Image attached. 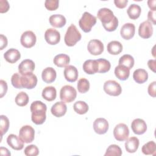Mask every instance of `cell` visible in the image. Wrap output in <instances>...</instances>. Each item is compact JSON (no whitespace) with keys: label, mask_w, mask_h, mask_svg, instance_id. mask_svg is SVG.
I'll use <instances>...</instances> for the list:
<instances>
[{"label":"cell","mask_w":156,"mask_h":156,"mask_svg":"<svg viewBox=\"0 0 156 156\" xmlns=\"http://www.w3.org/2000/svg\"><path fill=\"white\" fill-rule=\"evenodd\" d=\"M96 23V18L90 13L85 12L83 13L81 18L79 21V24L80 29L85 33L90 32L91 28Z\"/></svg>","instance_id":"5"},{"label":"cell","mask_w":156,"mask_h":156,"mask_svg":"<svg viewBox=\"0 0 156 156\" xmlns=\"http://www.w3.org/2000/svg\"><path fill=\"white\" fill-rule=\"evenodd\" d=\"M7 46V38L3 34L0 35V49L2 50Z\"/></svg>","instance_id":"46"},{"label":"cell","mask_w":156,"mask_h":156,"mask_svg":"<svg viewBox=\"0 0 156 156\" xmlns=\"http://www.w3.org/2000/svg\"><path fill=\"white\" fill-rule=\"evenodd\" d=\"M73 108L77 113L79 115H83L88 112L89 107L85 102L78 101L74 104Z\"/></svg>","instance_id":"34"},{"label":"cell","mask_w":156,"mask_h":156,"mask_svg":"<svg viewBox=\"0 0 156 156\" xmlns=\"http://www.w3.org/2000/svg\"><path fill=\"white\" fill-rule=\"evenodd\" d=\"M63 74L65 79L69 82H76L79 76L77 68L73 65H68L65 67Z\"/></svg>","instance_id":"19"},{"label":"cell","mask_w":156,"mask_h":156,"mask_svg":"<svg viewBox=\"0 0 156 156\" xmlns=\"http://www.w3.org/2000/svg\"><path fill=\"white\" fill-rule=\"evenodd\" d=\"M10 8V5L6 0H0V13L7 12Z\"/></svg>","instance_id":"42"},{"label":"cell","mask_w":156,"mask_h":156,"mask_svg":"<svg viewBox=\"0 0 156 156\" xmlns=\"http://www.w3.org/2000/svg\"><path fill=\"white\" fill-rule=\"evenodd\" d=\"M77 96L76 89L69 85L62 87L60 91V99L64 102L69 103L75 100Z\"/></svg>","instance_id":"6"},{"label":"cell","mask_w":156,"mask_h":156,"mask_svg":"<svg viewBox=\"0 0 156 156\" xmlns=\"http://www.w3.org/2000/svg\"><path fill=\"white\" fill-rule=\"evenodd\" d=\"M11 82L12 85L18 89H32L37 84V77L32 73L26 75L16 73L12 75Z\"/></svg>","instance_id":"1"},{"label":"cell","mask_w":156,"mask_h":156,"mask_svg":"<svg viewBox=\"0 0 156 156\" xmlns=\"http://www.w3.org/2000/svg\"><path fill=\"white\" fill-rule=\"evenodd\" d=\"M98 63L96 60H87L83 64V69L88 74H94L98 73Z\"/></svg>","instance_id":"21"},{"label":"cell","mask_w":156,"mask_h":156,"mask_svg":"<svg viewBox=\"0 0 156 156\" xmlns=\"http://www.w3.org/2000/svg\"><path fill=\"white\" fill-rule=\"evenodd\" d=\"M4 57L7 62L15 63L20 58L21 54L18 49L10 48L4 53Z\"/></svg>","instance_id":"23"},{"label":"cell","mask_w":156,"mask_h":156,"mask_svg":"<svg viewBox=\"0 0 156 156\" xmlns=\"http://www.w3.org/2000/svg\"><path fill=\"white\" fill-rule=\"evenodd\" d=\"M155 87H156V82L154 81L153 82L149 84L147 88V91L149 94L153 98L155 97Z\"/></svg>","instance_id":"44"},{"label":"cell","mask_w":156,"mask_h":156,"mask_svg":"<svg viewBox=\"0 0 156 156\" xmlns=\"http://www.w3.org/2000/svg\"><path fill=\"white\" fill-rule=\"evenodd\" d=\"M147 19L149 21H151V23H153L154 25L156 24V21H155V11H152L149 10L147 14Z\"/></svg>","instance_id":"47"},{"label":"cell","mask_w":156,"mask_h":156,"mask_svg":"<svg viewBox=\"0 0 156 156\" xmlns=\"http://www.w3.org/2000/svg\"><path fill=\"white\" fill-rule=\"evenodd\" d=\"M133 78L136 83L141 84L147 80L148 73L144 69L139 68L133 72Z\"/></svg>","instance_id":"27"},{"label":"cell","mask_w":156,"mask_h":156,"mask_svg":"<svg viewBox=\"0 0 156 156\" xmlns=\"http://www.w3.org/2000/svg\"><path fill=\"white\" fill-rule=\"evenodd\" d=\"M108 122L105 118H98L93 122V129L94 132L99 134H105L108 129Z\"/></svg>","instance_id":"14"},{"label":"cell","mask_w":156,"mask_h":156,"mask_svg":"<svg viewBox=\"0 0 156 156\" xmlns=\"http://www.w3.org/2000/svg\"><path fill=\"white\" fill-rule=\"evenodd\" d=\"M20 138L25 143H29L34 141L35 138V130L29 125H25L21 127L19 132Z\"/></svg>","instance_id":"9"},{"label":"cell","mask_w":156,"mask_h":156,"mask_svg":"<svg viewBox=\"0 0 156 156\" xmlns=\"http://www.w3.org/2000/svg\"><path fill=\"white\" fill-rule=\"evenodd\" d=\"M147 65L148 67L151 70H152L153 72L155 73V66H156V61L155 59L154 60H149L147 62Z\"/></svg>","instance_id":"48"},{"label":"cell","mask_w":156,"mask_h":156,"mask_svg":"<svg viewBox=\"0 0 156 156\" xmlns=\"http://www.w3.org/2000/svg\"><path fill=\"white\" fill-rule=\"evenodd\" d=\"M140 141L138 138L135 136H132L126 140L125 142V148L127 152L129 153L135 152L139 147Z\"/></svg>","instance_id":"25"},{"label":"cell","mask_w":156,"mask_h":156,"mask_svg":"<svg viewBox=\"0 0 156 156\" xmlns=\"http://www.w3.org/2000/svg\"><path fill=\"white\" fill-rule=\"evenodd\" d=\"M135 32V26L133 24L127 23L124 24L121 28L120 34L124 40H129L133 37Z\"/></svg>","instance_id":"17"},{"label":"cell","mask_w":156,"mask_h":156,"mask_svg":"<svg viewBox=\"0 0 156 156\" xmlns=\"http://www.w3.org/2000/svg\"><path fill=\"white\" fill-rule=\"evenodd\" d=\"M122 155L121 149L116 144H111L110 145L104 154L105 156L109 155H115V156H120Z\"/></svg>","instance_id":"38"},{"label":"cell","mask_w":156,"mask_h":156,"mask_svg":"<svg viewBox=\"0 0 156 156\" xmlns=\"http://www.w3.org/2000/svg\"><path fill=\"white\" fill-rule=\"evenodd\" d=\"M142 152L145 155H155L156 154V144L154 141H150L144 144L141 148Z\"/></svg>","instance_id":"32"},{"label":"cell","mask_w":156,"mask_h":156,"mask_svg":"<svg viewBox=\"0 0 156 156\" xmlns=\"http://www.w3.org/2000/svg\"><path fill=\"white\" fill-rule=\"evenodd\" d=\"M97 16L107 31H115L118 27V20L110 9L105 7L100 9L97 13Z\"/></svg>","instance_id":"2"},{"label":"cell","mask_w":156,"mask_h":156,"mask_svg":"<svg viewBox=\"0 0 156 156\" xmlns=\"http://www.w3.org/2000/svg\"><path fill=\"white\" fill-rule=\"evenodd\" d=\"M30 107L32 122L37 125L43 124L46 118V105L40 101H35L31 104Z\"/></svg>","instance_id":"3"},{"label":"cell","mask_w":156,"mask_h":156,"mask_svg":"<svg viewBox=\"0 0 156 156\" xmlns=\"http://www.w3.org/2000/svg\"><path fill=\"white\" fill-rule=\"evenodd\" d=\"M155 0H149L147 1V5L150 8L151 10L152 11H155L156 7H155Z\"/></svg>","instance_id":"49"},{"label":"cell","mask_w":156,"mask_h":156,"mask_svg":"<svg viewBox=\"0 0 156 156\" xmlns=\"http://www.w3.org/2000/svg\"><path fill=\"white\" fill-rule=\"evenodd\" d=\"M98 63V73H105L108 72L111 68L110 62L105 58H99L96 60Z\"/></svg>","instance_id":"36"},{"label":"cell","mask_w":156,"mask_h":156,"mask_svg":"<svg viewBox=\"0 0 156 156\" xmlns=\"http://www.w3.org/2000/svg\"><path fill=\"white\" fill-rule=\"evenodd\" d=\"M141 9L140 6L136 4H131L127 10V13L129 17L132 20H136L140 16Z\"/></svg>","instance_id":"31"},{"label":"cell","mask_w":156,"mask_h":156,"mask_svg":"<svg viewBox=\"0 0 156 156\" xmlns=\"http://www.w3.org/2000/svg\"><path fill=\"white\" fill-rule=\"evenodd\" d=\"M131 129L135 134L142 135L147 130V124L143 119L136 118L132 122Z\"/></svg>","instance_id":"16"},{"label":"cell","mask_w":156,"mask_h":156,"mask_svg":"<svg viewBox=\"0 0 156 156\" xmlns=\"http://www.w3.org/2000/svg\"><path fill=\"white\" fill-rule=\"evenodd\" d=\"M7 143L10 147L16 151L21 150L24 147V141L15 134H10L7 136Z\"/></svg>","instance_id":"18"},{"label":"cell","mask_w":156,"mask_h":156,"mask_svg":"<svg viewBox=\"0 0 156 156\" xmlns=\"http://www.w3.org/2000/svg\"><path fill=\"white\" fill-rule=\"evenodd\" d=\"M57 96V91L54 87H46L42 91V97L48 101H54Z\"/></svg>","instance_id":"30"},{"label":"cell","mask_w":156,"mask_h":156,"mask_svg":"<svg viewBox=\"0 0 156 156\" xmlns=\"http://www.w3.org/2000/svg\"><path fill=\"white\" fill-rule=\"evenodd\" d=\"M29 99V96L24 91H21L16 96L15 101L18 106L24 107L28 104Z\"/></svg>","instance_id":"35"},{"label":"cell","mask_w":156,"mask_h":156,"mask_svg":"<svg viewBox=\"0 0 156 156\" xmlns=\"http://www.w3.org/2000/svg\"><path fill=\"white\" fill-rule=\"evenodd\" d=\"M53 62L55 65L59 68L66 67L70 62V58L66 54H60L54 57Z\"/></svg>","instance_id":"28"},{"label":"cell","mask_w":156,"mask_h":156,"mask_svg":"<svg viewBox=\"0 0 156 156\" xmlns=\"http://www.w3.org/2000/svg\"><path fill=\"white\" fill-rule=\"evenodd\" d=\"M104 91L110 96H118L122 92V88L120 84L115 80H108L104 84Z\"/></svg>","instance_id":"7"},{"label":"cell","mask_w":156,"mask_h":156,"mask_svg":"<svg viewBox=\"0 0 156 156\" xmlns=\"http://www.w3.org/2000/svg\"><path fill=\"white\" fill-rule=\"evenodd\" d=\"M0 118H1L0 132H1V136L2 138L3 135L7 132L9 128L10 123H9V120L6 116L2 115L0 116Z\"/></svg>","instance_id":"39"},{"label":"cell","mask_w":156,"mask_h":156,"mask_svg":"<svg viewBox=\"0 0 156 156\" xmlns=\"http://www.w3.org/2000/svg\"><path fill=\"white\" fill-rule=\"evenodd\" d=\"M0 98H2L7 93V82L4 80H0Z\"/></svg>","instance_id":"43"},{"label":"cell","mask_w":156,"mask_h":156,"mask_svg":"<svg viewBox=\"0 0 156 156\" xmlns=\"http://www.w3.org/2000/svg\"><path fill=\"white\" fill-rule=\"evenodd\" d=\"M77 88L79 93H85L90 89V82L87 79L81 78L78 80Z\"/></svg>","instance_id":"37"},{"label":"cell","mask_w":156,"mask_h":156,"mask_svg":"<svg viewBox=\"0 0 156 156\" xmlns=\"http://www.w3.org/2000/svg\"><path fill=\"white\" fill-rule=\"evenodd\" d=\"M87 49L91 55H98L103 52L104 46L101 41L97 39H93L88 42Z\"/></svg>","instance_id":"11"},{"label":"cell","mask_w":156,"mask_h":156,"mask_svg":"<svg viewBox=\"0 0 156 156\" xmlns=\"http://www.w3.org/2000/svg\"><path fill=\"white\" fill-rule=\"evenodd\" d=\"M115 138L118 141L126 140L129 135V130L127 126L124 123L117 124L113 130Z\"/></svg>","instance_id":"8"},{"label":"cell","mask_w":156,"mask_h":156,"mask_svg":"<svg viewBox=\"0 0 156 156\" xmlns=\"http://www.w3.org/2000/svg\"><path fill=\"white\" fill-rule=\"evenodd\" d=\"M59 1L58 0H46L44 2L45 7L50 11L55 10L58 9Z\"/></svg>","instance_id":"41"},{"label":"cell","mask_w":156,"mask_h":156,"mask_svg":"<svg viewBox=\"0 0 156 156\" xmlns=\"http://www.w3.org/2000/svg\"><path fill=\"white\" fill-rule=\"evenodd\" d=\"M153 34V27L152 23L149 21H144L140 24L138 28V35L143 38H149Z\"/></svg>","instance_id":"12"},{"label":"cell","mask_w":156,"mask_h":156,"mask_svg":"<svg viewBox=\"0 0 156 156\" xmlns=\"http://www.w3.org/2000/svg\"><path fill=\"white\" fill-rule=\"evenodd\" d=\"M134 58L129 54H124L119 59V65H122L130 69L134 65Z\"/></svg>","instance_id":"33"},{"label":"cell","mask_w":156,"mask_h":156,"mask_svg":"<svg viewBox=\"0 0 156 156\" xmlns=\"http://www.w3.org/2000/svg\"><path fill=\"white\" fill-rule=\"evenodd\" d=\"M49 21L50 24L52 26L57 28H61L63 27L66 23L65 17L60 14H55L51 15L49 17Z\"/></svg>","instance_id":"24"},{"label":"cell","mask_w":156,"mask_h":156,"mask_svg":"<svg viewBox=\"0 0 156 156\" xmlns=\"http://www.w3.org/2000/svg\"><path fill=\"white\" fill-rule=\"evenodd\" d=\"M36 41V35L31 30H27L23 32L20 38L21 45L26 48H30L33 47L35 44Z\"/></svg>","instance_id":"10"},{"label":"cell","mask_w":156,"mask_h":156,"mask_svg":"<svg viewBox=\"0 0 156 156\" xmlns=\"http://www.w3.org/2000/svg\"><path fill=\"white\" fill-rule=\"evenodd\" d=\"M82 35L76 26L72 24L67 29L64 37V41L66 46L71 47L81 40Z\"/></svg>","instance_id":"4"},{"label":"cell","mask_w":156,"mask_h":156,"mask_svg":"<svg viewBox=\"0 0 156 156\" xmlns=\"http://www.w3.org/2000/svg\"><path fill=\"white\" fill-rule=\"evenodd\" d=\"M44 38L48 44L55 45L60 42V34L56 29L49 28L44 33Z\"/></svg>","instance_id":"13"},{"label":"cell","mask_w":156,"mask_h":156,"mask_svg":"<svg viewBox=\"0 0 156 156\" xmlns=\"http://www.w3.org/2000/svg\"><path fill=\"white\" fill-rule=\"evenodd\" d=\"M114 3L116 7L119 9H124L126 7L128 0H115Z\"/></svg>","instance_id":"45"},{"label":"cell","mask_w":156,"mask_h":156,"mask_svg":"<svg viewBox=\"0 0 156 156\" xmlns=\"http://www.w3.org/2000/svg\"><path fill=\"white\" fill-rule=\"evenodd\" d=\"M24 153L27 156H37L39 154V149L37 146L30 144L26 146L24 149Z\"/></svg>","instance_id":"40"},{"label":"cell","mask_w":156,"mask_h":156,"mask_svg":"<svg viewBox=\"0 0 156 156\" xmlns=\"http://www.w3.org/2000/svg\"><path fill=\"white\" fill-rule=\"evenodd\" d=\"M115 74L118 79L126 80L129 77L130 69L124 65H118L115 68Z\"/></svg>","instance_id":"26"},{"label":"cell","mask_w":156,"mask_h":156,"mask_svg":"<svg viewBox=\"0 0 156 156\" xmlns=\"http://www.w3.org/2000/svg\"><path fill=\"white\" fill-rule=\"evenodd\" d=\"M57 76V73L55 70L52 67H47L44 68L41 73L42 80L47 83H50L53 82Z\"/></svg>","instance_id":"22"},{"label":"cell","mask_w":156,"mask_h":156,"mask_svg":"<svg viewBox=\"0 0 156 156\" xmlns=\"http://www.w3.org/2000/svg\"><path fill=\"white\" fill-rule=\"evenodd\" d=\"M66 111V105L63 101L55 102L51 108V113L57 118H60L65 115Z\"/></svg>","instance_id":"20"},{"label":"cell","mask_w":156,"mask_h":156,"mask_svg":"<svg viewBox=\"0 0 156 156\" xmlns=\"http://www.w3.org/2000/svg\"><path fill=\"white\" fill-rule=\"evenodd\" d=\"M107 51L112 55H118L122 51V45L118 41H112L107 44Z\"/></svg>","instance_id":"29"},{"label":"cell","mask_w":156,"mask_h":156,"mask_svg":"<svg viewBox=\"0 0 156 156\" xmlns=\"http://www.w3.org/2000/svg\"><path fill=\"white\" fill-rule=\"evenodd\" d=\"M0 152L2 155H11L9 151L7 148L3 147H1Z\"/></svg>","instance_id":"50"},{"label":"cell","mask_w":156,"mask_h":156,"mask_svg":"<svg viewBox=\"0 0 156 156\" xmlns=\"http://www.w3.org/2000/svg\"><path fill=\"white\" fill-rule=\"evenodd\" d=\"M35 68V63L30 59L23 60L18 65V71L21 75H26L32 73Z\"/></svg>","instance_id":"15"}]
</instances>
